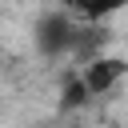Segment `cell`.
<instances>
[{"mask_svg": "<svg viewBox=\"0 0 128 128\" xmlns=\"http://www.w3.org/2000/svg\"><path fill=\"white\" fill-rule=\"evenodd\" d=\"M32 40H36L40 56H48V60L72 56V52H76V40H80V20H76L68 8L52 4V8H44V12L36 16V24H32Z\"/></svg>", "mask_w": 128, "mask_h": 128, "instance_id": "6da1fadb", "label": "cell"}, {"mask_svg": "<svg viewBox=\"0 0 128 128\" xmlns=\"http://www.w3.org/2000/svg\"><path fill=\"white\" fill-rule=\"evenodd\" d=\"M76 76H80V84H84L88 96H104V92H112V88L124 80V60L100 52V56H88Z\"/></svg>", "mask_w": 128, "mask_h": 128, "instance_id": "7a4b0ae2", "label": "cell"}, {"mask_svg": "<svg viewBox=\"0 0 128 128\" xmlns=\"http://www.w3.org/2000/svg\"><path fill=\"white\" fill-rule=\"evenodd\" d=\"M128 0H60V8H68L76 20L84 24H104L108 16H116Z\"/></svg>", "mask_w": 128, "mask_h": 128, "instance_id": "3957f363", "label": "cell"}, {"mask_svg": "<svg viewBox=\"0 0 128 128\" xmlns=\"http://www.w3.org/2000/svg\"><path fill=\"white\" fill-rule=\"evenodd\" d=\"M60 100H64V108H84V104H88L92 96L84 92V84H80V76L72 72V76H68V84H64V96H60Z\"/></svg>", "mask_w": 128, "mask_h": 128, "instance_id": "277c9868", "label": "cell"}, {"mask_svg": "<svg viewBox=\"0 0 128 128\" xmlns=\"http://www.w3.org/2000/svg\"><path fill=\"white\" fill-rule=\"evenodd\" d=\"M72 128H84V124H72Z\"/></svg>", "mask_w": 128, "mask_h": 128, "instance_id": "5b68a950", "label": "cell"}, {"mask_svg": "<svg viewBox=\"0 0 128 128\" xmlns=\"http://www.w3.org/2000/svg\"><path fill=\"white\" fill-rule=\"evenodd\" d=\"M48 4H60V0H48Z\"/></svg>", "mask_w": 128, "mask_h": 128, "instance_id": "8992f818", "label": "cell"}, {"mask_svg": "<svg viewBox=\"0 0 128 128\" xmlns=\"http://www.w3.org/2000/svg\"><path fill=\"white\" fill-rule=\"evenodd\" d=\"M0 60H4V56H0Z\"/></svg>", "mask_w": 128, "mask_h": 128, "instance_id": "52a82bcc", "label": "cell"}]
</instances>
